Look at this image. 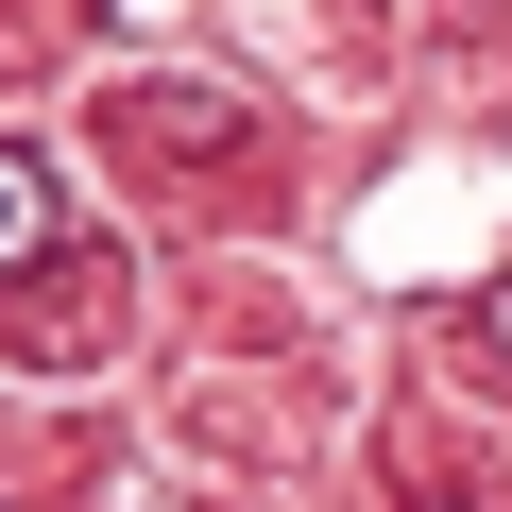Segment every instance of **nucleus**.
Returning a JSON list of instances; mask_svg holds the SVG:
<instances>
[{"label":"nucleus","instance_id":"nucleus-1","mask_svg":"<svg viewBox=\"0 0 512 512\" xmlns=\"http://www.w3.org/2000/svg\"><path fill=\"white\" fill-rule=\"evenodd\" d=\"M35 239H52V171H35V154H0V274H18Z\"/></svg>","mask_w":512,"mask_h":512},{"label":"nucleus","instance_id":"nucleus-2","mask_svg":"<svg viewBox=\"0 0 512 512\" xmlns=\"http://www.w3.org/2000/svg\"><path fill=\"white\" fill-rule=\"evenodd\" d=\"M495 342H512V291H495Z\"/></svg>","mask_w":512,"mask_h":512},{"label":"nucleus","instance_id":"nucleus-3","mask_svg":"<svg viewBox=\"0 0 512 512\" xmlns=\"http://www.w3.org/2000/svg\"><path fill=\"white\" fill-rule=\"evenodd\" d=\"M427 512H444V495H427Z\"/></svg>","mask_w":512,"mask_h":512}]
</instances>
